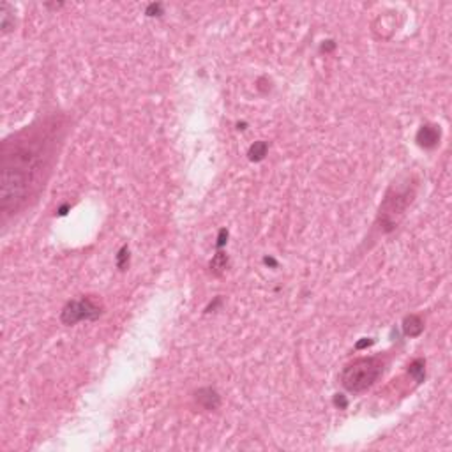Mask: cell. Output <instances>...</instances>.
Returning <instances> with one entry per match:
<instances>
[{
    "label": "cell",
    "mask_w": 452,
    "mask_h": 452,
    "mask_svg": "<svg viewBox=\"0 0 452 452\" xmlns=\"http://www.w3.org/2000/svg\"><path fill=\"white\" fill-rule=\"evenodd\" d=\"M67 132V117L50 115L14 134L0 149V210L4 221L37 200Z\"/></svg>",
    "instance_id": "cell-1"
},
{
    "label": "cell",
    "mask_w": 452,
    "mask_h": 452,
    "mask_svg": "<svg viewBox=\"0 0 452 452\" xmlns=\"http://www.w3.org/2000/svg\"><path fill=\"white\" fill-rule=\"evenodd\" d=\"M383 360L380 357H362L348 364L341 373V383L350 392H364L378 381L383 373Z\"/></svg>",
    "instance_id": "cell-2"
},
{
    "label": "cell",
    "mask_w": 452,
    "mask_h": 452,
    "mask_svg": "<svg viewBox=\"0 0 452 452\" xmlns=\"http://www.w3.org/2000/svg\"><path fill=\"white\" fill-rule=\"evenodd\" d=\"M414 200V191H410V182H404L403 186L392 184V188L387 191L383 198V204L380 207V228L383 232H391L399 223L401 216L404 214L408 205Z\"/></svg>",
    "instance_id": "cell-3"
},
{
    "label": "cell",
    "mask_w": 452,
    "mask_h": 452,
    "mask_svg": "<svg viewBox=\"0 0 452 452\" xmlns=\"http://www.w3.org/2000/svg\"><path fill=\"white\" fill-rule=\"evenodd\" d=\"M103 304L94 295H81L80 299L69 301L60 313L64 325H76L80 322H92L103 314Z\"/></svg>",
    "instance_id": "cell-4"
},
{
    "label": "cell",
    "mask_w": 452,
    "mask_h": 452,
    "mask_svg": "<svg viewBox=\"0 0 452 452\" xmlns=\"http://www.w3.org/2000/svg\"><path fill=\"white\" fill-rule=\"evenodd\" d=\"M440 136H442V131H440V126H435V124H424L420 126V129L417 131V143L422 149H435L440 143Z\"/></svg>",
    "instance_id": "cell-5"
},
{
    "label": "cell",
    "mask_w": 452,
    "mask_h": 452,
    "mask_svg": "<svg viewBox=\"0 0 452 452\" xmlns=\"http://www.w3.org/2000/svg\"><path fill=\"white\" fill-rule=\"evenodd\" d=\"M194 399H196V403L200 404L204 410H209V412L217 410L221 404L219 392L212 387H204V389H200V391H196L194 392Z\"/></svg>",
    "instance_id": "cell-6"
},
{
    "label": "cell",
    "mask_w": 452,
    "mask_h": 452,
    "mask_svg": "<svg viewBox=\"0 0 452 452\" xmlns=\"http://www.w3.org/2000/svg\"><path fill=\"white\" fill-rule=\"evenodd\" d=\"M424 330V322L419 314H410V317L404 318L403 322V332L406 334L408 337H417L420 336Z\"/></svg>",
    "instance_id": "cell-7"
},
{
    "label": "cell",
    "mask_w": 452,
    "mask_h": 452,
    "mask_svg": "<svg viewBox=\"0 0 452 452\" xmlns=\"http://www.w3.org/2000/svg\"><path fill=\"white\" fill-rule=\"evenodd\" d=\"M267 152H268L267 142H255L251 147H249L247 155H249V159H251V161L258 163V161H262V159H265Z\"/></svg>",
    "instance_id": "cell-8"
},
{
    "label": "cell",
    "mask_w": 452,
    "mask_h": 452,
    "mask_svg": "<svg viewBox=\"0 0 452 452\" xmlns=\"http://www.w3.org/2000/svg\"><path fill=\"white\" fill-rule=\"evenodd\" d=\"M228 268V256L224 253H217L212 260H210V272L214 276H221Z\"/></svg>",
    "instance_id": "cell-9"
},
{
    "label": "cell",
    "mask_w": 452,
    "mask_h": 452,
    "mask_svg": "<svg viewBox=\"0 0 452 452\" xmlns=\"http://www.w3.org/2000/svg\"><path fill=\"white\" fill-rule=\"evenodd\" d=\"M408 373H410V376H414L419 383L424 381V378H426V360H424V358H415V360L408 366Z\"/></svg>",
    "instance_id": "cell-10"
},
{
    "label": "cell",
    "mask_w": 452,
    "mask_h": 452,
    "mask_svg": "<svg viewBox=\"0 0 452 452\" xmlns=\"http://www.w3.org/2000/svg\"><path fill=\"white\" fill-rule=\"evenodd\" d=\"M0 14H2V23H0V27H2V32L6 34L14 27V18L11 16V6H9V4H6V2L2 4V13H0Z\"/></svg>",
    "instance_id": "cell-11"
},
{
    "label": "cell",
    "mask_w": 452,
    "mask_h": 452,
    "mask_svg": "<svg viewBox=\"0 0 452 452\" xmlns=\"http://www.w3.org/2000/svg\"><path fill=\"white\" fill-rule=\"evenodd\" d=\"M127 263H129V249H127V245H124L122 249L119 251V256H117V265H119V268H126Z\"/></svg>",
    "instance_id": "cell-12"
},
{
    "label": "cell",
    "mask_w": 452,
    "mask_h": 452,
    "mask_svg": "<svg viewBox=\"0 0 452 452\" xmlns=\"http://www.w3.org/2000/svg\"><path fill=\"white\" fill-rule=\"evenodd\" d=\"M147 16H161L163 14V4H150L145 11Z\"/></svg>",
    "instance_id": "cell-13"
},
{
    "label": "cell",
    "mask_w": 452,
    "mask_h": 452,
    "mask_svg": "<svg viewBox=\"0 0 452 452\" xmlns=\"http://www.w3.org/2000/svg\"><path fill=\"white\" fill-rule=\"evenodd\" d=\"M226 239H228V232L223 228L219 232V237H217V247H223V245L226 244Z\"/></svg>",
    "instance_id": "cell-14"
},
{
    "label": "cell",
    "mask_w": 452,
    "mask_h": 452,
    "mask_svg": "<svg viewBox=\"0 0 452 452\" xmlns=\"http://www.w3.org/2000/svg\"><path fill=\"white\" fill-rule=\"evenodd\" d=\"M334 48H336V42L334 41H323V44H322L323 52H332Z\"/></svg>",
    "instance_id": "cell-15"
},
{
    "label": "cell",
    "mask_w": 452,
    "mask_h": 452,
    "mask_svg": "<svg viewBox=\"0 0 452 452\" xmlns=\"http://www.w3.org/2000/svg\"><path fill=\"white\" fill-rule=\"evenodd\" d=\"M337 396H339V394H337ZM334 401H336L337 406H341V408H345V406H346V401H345V397H343V396L336 397V399H334Z\"/></svg>",
    "instance_id": "cell-16"
}]
</instances>
